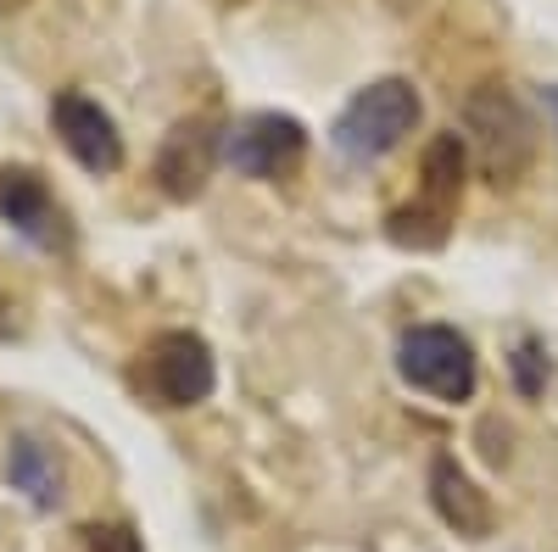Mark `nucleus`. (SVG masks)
Instances as JSON below:
<instances>
[{"label": "nucleus", "instance_id": "obj_1", "mask_svg": "<svg viewBox=\"0 0 558 552\" xmlns=\"http://www.w3.org/2000/svg\"><path fill=\"white\" fill-rule=\"evenodd\" d=\"M463 173H470V146L463 134H436L418 162V196L386 218V235L408 252H436L452 235V218L463 201Z\"/></svg>", "mask_w": 558, "mask_h": 552}, {"label": "nucleus", "instance_id": "obj_2", "mask_svg": "<svg viewBox=\"0 0 558 552\" xmlns=\"http://www.w3.org/2000/svg\"><path fill=\"white\" fill-rule=\"evenodd\" d=\"M418 112H425V101H418V89L408 78H375V84H363L357 96L341 107V118L330 128V146L347 162L368 168V162L391 157L418 128Z\"/></svg>", "mask_w": 558, "mask_h": 552}, {"label": "nucleus", "instance_id": "obj_3", "mask_svg": "<svg viewBox=\"0 0 558 552\" xmlns=\"http://www.w3.org/2000/svg\"><path fill=\"white\" fill-rule=\"evenodd\" d=\"M463 128L481 157V173L492 184H520L531 157H536V123L525 112V101L508 84H475L470 101H463Z\"/></svg>", "mask_w": 558, "mask_h": 552}, {"label": "nucleus", "instance_id": "obj_4", "mask_svg": "<svg viewBox=\"0 0 558 552\" xmlns=\"http://www.w3.org/2000/svg\"><path fill=\"white\" fill-rule=\"evenodd\" d=\"M397 375H402V385H413L418 396L458 407V402L475 396L481 363H475L470 335H458L452 324H413V330L397 341Z\"/></svg>", "mask_w": 558, "mask_h": 552}, {"label": "nucleus", "instance_id": "obj_5", "mask_svg": "<svg viewBox=\"0 0 558 552\" xmlns=\"http://www.w3.org/2000/svg\"><path fill=\"white\" fill-rule=\"evenodd\" d=\"M213 385H218V363L196 330H162L140 352V391L162 407H196L213 396Z\"/></svg>", "mask_w": 558, "mask_h": 552}, {"label": "nucleus", "instance_id": "obj_6", "mask_svg": "<svg viewBox=\"0 0 558 552\" xmlns=\"http://www.w3.org/2000/svg\"><path fill=\"white\" fill-rule=\"evenodd\" d=\"M307 157V128L291 112H246L223 128V162L241 179H286Z\"/></svg>", "mask_w": 558, "mask_h": 552}, {"label": "nucleus", "instance_id": "obj_7", "mask_svg": "<svg viewBox=\"0 0 558 552\" xmlns=\"http://www.w3.org/2000/svg\"><path fill=\"white\" fill-rule=\"evenodd\" d=\"M218 162H223V134L213 128V118H179L157 146V184L173 201H196Z\"/></svg>", "mask_w": 558, "mask_h": 552}, {"label": "nucleus", "instance_id": "obj_8", "mask_svg": "<svg viewBox=\"0 0 558 552\" xmlns=\"http://www.w3.org/2000/svg\"><path fill=\"white\" fill-rule=\"evenodd\" d=\"M51 123H57L62 146L73 151V162L84 173L107 179V173L123 168V134H118V123H112V112L101 101H89L84 89H62V96L51 101Z\"/></svg>", "mask_w": 558, "mask_h": 552}, {"label": "nucleus", "instance_id": "obj_9", "mask_svg": "<svg viewBox=\"0 0 558 552\" xmlns=\"http://www.w3.org/2000/svg\"><path fill=\"white\" fill-rule=\"evenodd\" d=\"M0 218H7L17 235L39 252H57L68 241L62 229V207L51 196V184H45L34 168H0Z\"/></svg>", "mask_w": 558, "mask_h": 552}, {"label": "nucleus", "instance_id": "obj_10", "mask_svg": "<svg viewBox=\"0 0 558 552\" xmlns=\"http://www.w3.org/2000/svg\"><path fill=\"white\" fill-rule=\"evenodd\" d=\"M430 502H436L441 525H452L458 536H486L492 530V502H486V491L470 480V469H463L452 452L430 457Z\"/></svg>", "mask_w": 558, "mask_h": 552}, {"label": "nucleus", "instance_id": "obj_11", "mask_svg": "<svg viewBox=\"0 0 558 552\" xmlns=\"http://www.w3.org/2000/svg\"><path fill=\"white\" fill-rule=\"evenodd\" d=\"M7 480H12V491H23L34 502V508H57L62 502V464H57V452L34 436H12Z\"/></svg>", "mask_w": 558, "mask_h": 552}, {"label": "nucleus", "instance_id": "obj_12", "mask_svg": "<svg viewBox=\"0 0 558 552\" xmlns=\"http://www.w3.org/2000/svg\"><path fill=\"white\" fill-rule=\"evenodd\" d=\"M508 375H514L520 396H542V391H547V380H553V363H547V346H542L536 335H520L514 357H508Z\"/></svg>", "mask_w": 558, "mask_h": 552}, {"label": "nucleus", "instance_id": "obj_13", "mask_svg": "<svg viewBox=\"0 0 558 552\" xmlns=\"http://www.w3.org/2000/svg\"><path fill=\"white\" fill-rule=\"evenodd\" d=\"M84 547L89 552H146L134 525H84Z\"/></svg>", "mask_w": 558, "mask_h": 552}, {"label": "nucleus", "instance_id": "obj_14", "mask_svg": "<svg viewBox=\"0 0 558 552\" xmlns=\"http://www.w3.org/2000/svg\"><path fill=\"white\" fill-rule=\"evenodd\" d=\"M542 101H547V112H553V128H558V84H547V89H542Z\"/></svg>", "mask_w": 558, "mask_h": 552}, {"label": "nucleus", "instance_id": "obj_15", "mask_svg": "<svg viewBox=\"0 0 558 552\" xmlns=\"http://www.w3.org/2000/svg\"><path fill=\"white\" fill-rule=\"evenodd\" d=\"M7 335H12V307L0 302V341H7Z\"/></svg>", "mask_w": 558, "mask_h": 552}]
</instances>
